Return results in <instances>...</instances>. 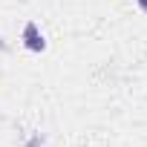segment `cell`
<instances>
[{
    "label": "cell",
    "mask_w": 147,
    "mask_h": 147,
    "mask_svg": "<svg viewBox=\"0 0 147 147\" xmlns=\"http://www.w3.org/2000/svg\"><path fill=\"white\" fill-rule=\"evenodd\" d=\"M0 52H6V43H3V38H0Z\"/></svg>",
    "instance_id": "3957f363"
},
{
    "label": "cell",
    "mask_w": 147,
    "mask_h": 147,
    "mask_svg": "<svg viewBox=\"0 0 147 147\" xmlns=\"http://www.w3.org/2000/svg\"><path fill=\"white\" fill-rule=\"evenodd\" d=\"M136 6H138V9H141V12L147 15V0H136Z\"/></svg>",
    "instance_id": "7a4b0ae2"
},
{
    "label": "cell",
    "mask_w": 147,
    "mask_h": 147,
    "mask_svg": "<svg viewBox=\"0 0 147 147\" xmlns=\"http://www.w3.org/2000/svg\"><path fill=\"white\" fill-rule=\"evenodd\" d=\"M23 46L29 49V52H35V55H40L43 49H46V38H43V32L38 29V23L35 20H29L26 26H23Z\"/></svg>",
    "instance_id": "6da1fadb"
}]
</instances>
